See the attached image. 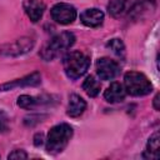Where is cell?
Segmentation results:
<instances>
[{
	"label": "cell",
	"instance_id": "cell-9",
	"mask_svg": "<svg viewBox=\"0 0 160 160\" xmlns=\"http://www.w3.org/2000/svg\"><path fill=\"white\" fill-rule=\"evenodd\" d=\"M51 98L49 95H41V96H30V95H21L18 99V105L22 109H35L42 105H50Z\"/></svg>",
	"mask_w": 160,
	"mask_h": 160
},
{
	"label": "cell",
	"instance_id": "cell-2",
	"mask_svg": "<svg viewBox=\"0 0 160 160\" xmlns=\"http://www.w3.org/2000/svg\"><path fill=\"white\" fill-rule=\"evenodd\" d=\"M72 136V128L68 124H59L50 129L46 139V150L56 154L61 152Z\"/></svg>",
	"mask_w": 160,
	"mask_h": 160
},
{
	"label": "cell",
	"instance_id": "cell-17",
	"mask_svg": "<svg viewBox=\"0 0 160 160\" xmlns=\"http://www.w3.org/2000/svg\"><path fill=\"white\" fill-rule=\"evenodd\" d=\"M108 49H110L115 55H118L119 58H124L125 56V45L120 39H111L108 41L106 44Z\"/></svg>",
	"mask_w": 160,
	"mask_h": 160
},
{
	"label": "cell",
	"instance_id": "cell-7",
	"mask_svg": "<svg viewBox=\"0 0 160 160\" xmlns=\"http://www.w3.org/2000/svg\"><path fill=\"white\" fill-rule=\"evenodd\" d=\"M120 71L119 64L110 58H100L96 61V72L101 80H111Z\"/></svg>",
	"mask_w": 160,
	"mask_h": 160
},
{
	"label": "cell",
	"instance_id": "cell-20",
	"mask_svg": "<svg viewBox=\"0 0 160 160\" xmlns=\"http://www.w3.org/2000/svg\"><path fill=\"white\" fill-rule=\"evenodd\" d=\"M42 140H44L42 134H36V135H35V145H36V146L41 145V144H42Z\"/></svg>",
	"mask_w": 160,
	"mask_h": 160
},
{
	"label": "cell",
	"instance_id": "cell-19",
	"mask_svg": "<svg viewBox=\"0 0 160 160\" xmlns=\"http://www.w3.org/2000/svg\"><path fill=\"white\" fill-rule=\"evenodd\" d=\"M8 129V118L4 112H0V131H5Z\"/></svg>",
	"mask_w": 160,
	"mask_h": 160
},
{
	"label": "cell",
	"instance_id": "cell-5",
	"mask_svg": "<svg viewBox=\"0 0 160 160\" xmlns=\"http://www.w3.org/2000/svg\"><path fill=\"white\" fill-rule=\"evenodd\" d=\"M34 48V40L28 36H22L20 39H16L12 42L4 44L0 46V55L2 56H19L22 54H26Z\"/></svg>",
	"mask_w": 160,
	"mask_h": 160
},
{
	"label": "cell",
	"instance_id": "cell-21",
	"mask_svg": "<svg viewBox=\"0 0 160 160\" xmlns=\"http://www.w3.org/2000/svg\"><path fill=\"white\" fill-rule=\"evenodd\" d=\"M154 108H155V110H160V106H159V94L154 98Z\"/></svg>",
	"mask_w": 160,
	"mask_h": 160
},
{
	"label": "cell",
	"instance_id": "cell-15",
	"mask_svg": "<svg viewBox=\"0 0 160 160\" xmlns=\"http://www.w3.org/2000/svg\"><path fill=\"white\" fill-rule=\"evenodd\" d=\"M160 134L159 131H155L150 138L146 144V149L144 151V158L145 159H151V160H158L160 158Z\"/></svg>",
	"mask_w": 160,
	"mask_h": 160
},
{
	"label": "cell",
	"instance_id": "cell-3",
	"mask_svg": "<svg viewBox=\"0 0 160 160\" xmlns=\"http://www.w3.org/2000/svg\"><path fill=\"white\" fill-rule=\"evenodd\" d=\"M65 74L70 79H79L90 66V58L81 51H70L62 60Z\"/></svg>",
	"mask_w": 160,
	"mask_h": 160
},
{
	"label": "cell",
	"instance_id": "cell-13",
	"mask_svg": "<svg viewBox=\"0 0 160 160\" xmlns=\"http://www.w3.org/2000/svg\"><path fill=\"white\" fill-rule=\"evenodd\" d=\"M125 94H126V91H125L124 86H122L120 82H116V81H115V82L110 84V86L105 90L104 98H105V100H106L108 102L114 104V102L122 101L124 98H125Z\"/></svg>",
	"mask_w": 160,
	"mask_h": 160
},
{
	"label": "cell",
	"instance_id": "cell-16",
	"mask_svg": "<svg viewBox=\"0 0 160 160\" xmlns=\"http://www.w3.org/2000/svg\"><path fill=\"white\" fill-rule=\"evenodd\" d=\"M100 82L94 78V76H88L85 79V81L82 82V89L85 90V92L90 96V98H95L99 92H100Z\"/></svg>",
	"mask_w": 160,
	"mask_h": 160
},
{
	"label": "cell",
	"instance_id": "cell-14",
	"mask_svg": "<svg viewBox=\"0 0 160 160\" xmlns=\"http://www.w3.org/2000/svg\"><path fill=\"white\" fill-rule=\"evenodd\" d=\"M86 108L85 100L78 95V94H71L69 98V104H68V115L71 118H78L80 116Z\"/></svg>",
	"mask_w": 160,
	"mask_h": 160
},
{
	"label": "cell",
	"instance_id": "cell-12",
	"mask_svg": "<svg viewBox=\"0 0 160 160\" xmlns=\"http://www.w3.org/2000/svg\"><path fill=\"white\" fill-rule=\"evenodd\" d=\"M24 9L26 15L32 22H36L41 19L44 11H45V4L40 0H25L24 1Z\"/></svg>",
	"mask_w": 160,
	"mask_h": 160
},
{
	"label": "cell",
	"instance_id": "cell-4",
	"mask_svg": "<svg viewBox=\"0 0 160 160\" xmlns=\"http://www.w3.org/2000/svg\"><path fill=\"white\" fill-rule=\"evenodd\" d=\"M124 85L125 91L132 96H144L151 92L152 85L149 81V79L136 71H129L124 76Z\"/></svg>",
	"mask_w": 160,
	"mask_h": 160
},
{
	"label": "cell",
	"instance_id": "cell-10",
	"mask_svg": "<svg viewBox=\"0 0 160 160\" xmlns=\"http://www.w3.org/2000/svg\"><path fill=\"white\" fill-rule=\"evenodd\" d=\"M136 2L138 0H111L108 5V10L112 18H120L128 14Z\"/></svg>",
	"mask_w": 160,
	"mask_h": 160
},
{
	"label": "cell",
	"instance_id": "cell-1",
	"mask_svg": "<svg viewBox=\"0 0 160 160\" xmlns=\"http://www.w3.org/2000/svg\"><path fill=\"white\" fill-rule=\"evenodd\" d=\"M74 42H75V36L72 32H69V31L60 32V34L55 35L54 38H51V40L46 45H44L40 55L44 60L50 61V60L58 58L60 54H62Z\"/></svg>",
	"mask_w": 160,
	"mask_h": 160
},
{
	"label": "cell",
	"instance_id": "cell-6",
	"mask_svg": "<svg viewBox=\"0 0 160 160\" xmlns=\"http://www.w3.org/2000/svg\"><path fill=\"white\" fill-rule=\"evenodd\" d=\"M51 18L61 25L71 24L76 18V9L66 2H59L51 9Z\"/></svg>",
	"mask_w": 160,
	"mask_h": 160
},
{
	"label": "cell",
	"instance_id": "cell-11",
	"mask_svg": "<svg viewBox=\"0 0 160 160\" xmlns=\"http://www.w3.org/2000/svg\"><path fill=\"white\" fill-rule=\"evenodd\" d=\"M80 20L84 25L90 26V28H96L102 24L104 20V12L96 8L86 9L80 14Z\"/></svg>",
	"mask_w": 160,
	"mask_h": 160
},
{
	"label": "cell",
	"instance_id": "cell-8",
	"mask_svg": "<svg viewBox=\"0 0 160 160\" xmlns=\"http://www.w3.org/2000/svg\"><path fill=\"white\" fill-rule=\"evenodd\" d=\"M41 82V75L35 71L30 75H26L21 79H16L10 82H5L0 85V91H9L15 88H24V86H36Z\"/></svg>",
	"mask_w": 160,
	"mask_h": 160
},
{
	"label": "cell",
	"instance_id": "cell-18",
	"mask_svg": "<svg viewBox=\"0 0 160 160\" xmlns=\"http://www.w3.org/2000/svg\"><path fill=\"white\" fill-rule=\"evenodd\" d=\"M26 158H28V154L24 150H14L8 156V159H14V160H22V159H26Z\"/></svg>",
	"mask_w": 160,
	"mask_h": 160
}]
</instances>
